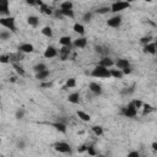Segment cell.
Here are the masks:
<instances>
[{
  "instance_id": "obj_34",
  "label": "cell",
  "mask_w": 157,
  "mask_h": 157,
  "mask_svg": "<svg viewBox=\"0 0 157 157\" xmlns=\"http://www.w3.org/2000/svg\"><path fill=\"white\" fill-rule=\"evenodd\" d=\"M92 131H93L94 135H97V136L103 135V128H102L101 125H93V126H92Z\"/></svg>"
},
{
  "instance_id": "obj_3",
  "label": "cell",
  "mask_w": 157,
  "mask_h": 157,
  "mask_svg": "<svg viewBox=\"0 0 157 157\" xmlns=\"http://www.w3.org/2000/svg\"><path fill=\"white\" fill-rule=\"evenodd\" d=\"M121 114L126 118H135L137 114V109L135 108V105L132 104V102L128 103L125 107L121 108Z\"/></svg>"
},
{
  "instance_id": "obj_51",
  "label": "cell",
  "mask_w": 157,
  "mask_h": 157,
  "mask_svg": "<svg viewBox=\"0 0 157 157\" xmlns=\"http://www.w3.org/2000/svg\"><path fill=\"white\" fill-rule=\"evenodd\" d=\"M98 157H104V156H98Z\"/></svg>"
},
{
  "instance_id": "obj_21",
  "label": "cell",
  "mask_w": 157,
  "mask_h": 157,
  "mask_svg": "<svg viewBox=\"0 0 157 157\" xmlns=\"http://www.w3.org/2000/svg\"><path fill=\"white\" fill-rule=\"evenodd\" d=\"M27 23L29 26H32V27H37L39 25V18L37 16H34V15H31V16L27 17Z\"/></svg>"
},
{
  "instance_id": "obj_43",
  "label": "cell",
  "mask_w": 157,
  "mask_h": 157,
  "mask_svg": "<svg viewBox=\"0 0 157 157\" xmlns=\"http://www.w3.org/2000/svg\"><path fill=\"white\" fill-rule=\"evenodd\" d=\"M87 152H88V155H91V156H96V155H97V152H96V150H94L93 146H87Z\"/></svg>"
},
{
  "instance_id": "obj_40",
  "label": "cell",
  "mask_w": 157,
  "mask_h": 157,
  "mask_svg": "<svg viewBox=\"0 0 157 157\" xmlns=\"http://www.w3.org/2000/svg\"><path fill=\"white\" fill-rule=\"evenodd\" d=\"M140 42H141L144 45H146V44H150V43H152V37H151V36H146V37H142V38L140 39Z\"/></svg>"
},
{
  "instance_id": "obj_16",
  "label": "cell",
  "mask_w": 157,
  "mask_h": 157,
  "mask_svg": "<svg viewBox=\"0 0 157 157\" xmlns=\"http://www.w3.org/2000/svg\"><path fill=\"white\" fill-rule=\"evenodd\" d=\"M70 48L71 47H61V49L59 50V56H60V60H67L69 59V55H70Z\"/></svg>"
},
{
  "instance_id": "obj_27",
  "label": "cell",
  "mask_w": 157,
  "mask_h": 157,
  "mask_svg": "<svg viewBox=\"0 0 157 157\" xmlns=\"http://www.w3.org/2000/svg\"><path fill=\"white\" fill-rule=\"evenodd\" d=\"M72 7H74V4L69 0L60 2V10H72Z\"/></svg>"
},
{
  "instance_id": "obj_7",
  "label": "cell",
  "mask_w": 157,
  "mask_h": 157,
  "mask_svg": "<svg viewBox=\"0 0 157 157\" xmlns=\"http://www.w3.org/2000/svg\"><path fill=\"white\" fill-rule=\"evenodd\" d=\"M0 15H1V17H9L10 16V4L7 0L0 1Z\"/></svg>"
},
{
  "instance_id": "obj_44",
  "label": "cell",
  "mask_w": 157,
  "mask_h": 157,
  "mask_svg": "<svg viewBox=\"0 0 157 157\" xmlns=\"http://www.w3.org/2000/svg\"><path fill=\"white\" fill-rule=\"evenodd\" d=\"M126 157H140V153H139L137 151H131V152L128 153Z\"/></svg>"
},
{
  "instance_id": "obj_25",
  "label": "cell",
  "mask_w": 157,
  "mask_h": 157,
  "mask_svg": "<svg viewBox=\"0 0 157 157\" xmlns=\"http://www.w3.org/2000/svg\"><path fill=\"white\" fill-rule=\"evenodd\" d=\"M74 31L76 32V33H78L80 36H83L85 34V27H83V25H81V23H78V22H76L75 25H74Z\"/></svg>"
},
{
  "instance_id": "obj_50",
  "label": "cell",
  "mask_w": 157,
  "mask_h": 157,
  "mask_svg": "<svg viewBox=\"0 0 157 157\" xmlns=\"http://www.w3.org/2000/svg\"><path fill=\"white\" fill-rule=\"evenodd\" d=\"M155 45H156V50H157V39L155 40Z\"/></svg>"
},
{
  "instance_id": "obj_42",
  "label": "cell",
  "mask_w": 157,
  "mask_h": 157,
  "mask_svg": "<svg viewBox=\"0 0 157 157\" xmlns=\"http://www.w3.org/2000/svg\"><path fill=\"white\" fill-rule=\"evenodd\" d=\"M132 104L135 105V108L139 110V109H142V105H144V102L140 101V99H134L132 101Z\"/></svg>"
},
{
  "instance_id": "obj_48",
  "label": "cell",
  "mask_w": 157,
  "mask_h": 157,
  "mask_svg": "<svg viewBox=\"0 0 157 157\" xmlns=\"http://www.w3.org/2000/svg\"><path fill=\"white\" fill-rule=\"evenodd\" d=\"M17 146H18V148H25V144L21 141V142H18L17 144Z\"/></svg>"
},
{
  "instance_id": "obj_47",
  "label": "cell",
  "mask_w": 157,
  "mask_h": 157,
  "mask_svg": "<svg viewBox=\"0 0 157 157\" xmlns=\"http://www.w3.org/2000/svg\"><path fill=\"white\" fill-rule=\"evenodd\" d=\"M131 71H132V70H131V66H130V67L124 69V70H123V74H124V75H129V74H131Z\"/></svg>"
},
{
  "instance_id": "obj_39",
  "label": "cell",
  "mask_w": 157,
  "mask_h": 157,
  "mask_svg": "<svg viewBox=\"0 0 157 157\" xmlns=\"http://www.w3.org/2000/svg\"><path fill=\"white\" fill-rule=\"evenodd\" d=\"M142 109H144V115H146V114H148V113H151L153 110V107L150 105V104H147V103H144Z\"/></svg>"
},
{
  "instance_id": "obj_24",
  "label": "cell",
  "mask_w": 157,
  "mask_h": 157,
  "mask_svg": "<svg viewBox=\"0 0 157 157\" xmlns=\"http://www.w3.org/2000/svg\"><path fill=\"white\" fill-rule=\"evenodd\" d=\"M110 76L113 77V78H123V76H124V74H123V71L121 70H119V69H110Z\"/></svg>"
},
{
  "instance_id": "obj_45",
  "label": "cell",
  "mask_w": 157,
  "mask_h": 157,
  "mask_svg": "<svg viewBox=\"0 0 157 157\" xmlns=\"http://www.w3.org/2000/svg\"><path fill=\"white\" fill-rule=\"evenodd\" d=\"M52 86H53V82H50V81H49V82H48V81H47V82H43V83L40 85V87H52Z\"/></svg>"
},
{
  "instance_id": "obj_10",
  "label": "cell",
  "mask_w": 157,
  "mask_h": 157,
  "mask_svg": "<svg viewBox=\"0 0 157 157\" xmlns=\"http://www.w3.org/2000/svg\"><path fill=\"white\" fill-rule=\"evenodd\" d=\"M98 65L104 66L107 69H110L113 65H115V61H113V59L110 56H102L101 60H99V63H98Z\"/></svg>"
},
{
  "instance_id": "obj_17",
  "label": "cell",
  "mask_w": 157,
  "mask_h": 157,
  "mask_svg": "<svg viewBox=\"0 0 157 157\" xmlns=\"http://www.w3.org/2000/svg\"><path fill=\"white\" fill-rule=\"evenodd\" d=\"M144 53H146V54H151V55H155V54L157 53V50H156V45H155V42H152V43H150V44L144 45Z\"/></svg>"
},
{
  "instance_id": "obj_13",
  "label": "cell",
  "mask_w": 157,
  "mask_h": 157,
  "mask_svg": "<svg viewBox=\"0 0 157 157\" xmlns=\"http://www.w3.org/2000/svg\"><path fill=\"white\" fill-rule=\"evenodd\" d=\"M9 56H10V63H11V64H17V63H20L21 60H23V53H21V52L10 53Z\"/></svg>"
},
{
  "instance_id": "obj_12",
  "label": "cell",
  "mask_w": 157,
  "mask_h": 157,
  "mask_svg": "<svg viewBox=\"0 0 157 157\" xmlns=\"http://www.w3.org/2000/svg\"><path fill=\"white\" fill-rule=\"evenodd\" d=\"M34 50V47L31 44V43H22L18 45V52L23 53V54H28V53H32Z\"/></svg>"
},
{
  "instance_id": "obj_32",
  "label": "cell",
  "mask_w": 157,
  "mask_h": 157,
  "mask_svg": "<svg viewBox=\"0 0 157 157\" xmlns=\"http://www.w3.org/2000/svg\"><path fill=\"white\" fill-rule=\"evenodd\" d=\"M53 126H54L58 131H60V132H63V134L66 132V125H65L64 123H54Z\"/></svg>"
},
{
  "instance_id": "obj_20",
  "label": "cell",
  "mask_w": 157,
  "mask_h": 157,
  "mask_svg": "<svg viewBox=\"0 0 157 157\" xmlns=\"http://www.w3.org/2000/svg\"><path fill=\"white\" fill-rule=\"evenodd\" d=\"M49 75H50V71H49V70H44V71H42V72L36 74V78H37L38 81H43V82H44V81L48 80Z\"/></svg>"
},
{
  "instance_id": "obj_1",
  "label": "cell",
  "mask_w": 157,
  "mask_h": 157,
  "mask_svg": "<svg viewBox=\"0 0 157 157\" xmlns=\"http://www.w3.org/2000/svg\"><path fill=\"white\" fill-rule=\"evenodd\" d=\"M91 76H93L96 78H109V77H112L110 76V69H107L104 66L97 65L91 71Z\"/></svg>"
},
{
  "instance_id": "obj_2",
  "label": "cell",
  "mask_w": 157,
  "mask_h": 157,
  "mask_svg": "<svg viewBox=\"0 0 157 157\" xmlns=\"http://www.w3.org/2000/svg\"><path fill=\"white\" fill-rule=\"evenodd\" d=\"M0 25L2 27H5L6 29L11 31V32H16L17 28H16V22H15V17L12 16H9V17H1L0 18Z\"/></svg>"
},
{
  "instance_id": "obj_31",
  "label": "cell",
  "mask_w": 157,
  "mask_h": 157,
  "mask_svg": "<svg viewBox=\"0 0 157 157\" xmlns=\"http://www.w3.org/2000/svg\"><path fill=\"white\" fill-rule=\"evenodd\" d=\"M76 86V78L75 77H70L66 80V83L64 86V88H74Z\"/></svg>"
},
{
  "instance_id": "obj_37",
  "label": "cell",
  "mask_w": 157,
  "mask_h": 157,
  "mask_svg": "<svg viewBox=\"0 0 157 157\" xmlns=\"http://www.w3.org/2000/svg\"><path fill=\"white\" fill-rule=\"evenodd\" d=\"M10 38V31H6V29H2L0 32V39L1 40H6Z\"/></svg>"
},
{
  "instance_id": "obj_5",
  "label": "cell",
  "mask_w": 157,
  "mask_h": 157,
  "mask_svg": "<svg viewBox=\"0 0 157 157\" xmlns=\"http://www.w3.org/2000/svg\"><path fill=\"white\" fill-rule=\"evenodd\" d=\"M53 147L59 153H70L71 152V146L65 141H58L53 145Z\"/></svg>"
},
{
  "instance_id": "obj_18",
  "label": "cell",
  "mask_w": 157,
  "mask_h": 157,
  "mask_svg": "<svg viewBox=\"0 0 157 157\" xmlns=\"http://www.w3.org/2000/svg\"><path fill=\"white\" fill-rule=\"evenodd\" d=\"M59 43L61 44V47H71L72 45V40L70 36H63L59 39Z\"/></svg>"
},
{
  "instance_id": "obj_38",
  "label": "cell",
  "mask_w": 157,
  "mask_h": 157,
  "mask_svg": "<svg viewBox=\"0 0 157 157\" xmlns=\"http://www.w3.org/2000/svg\"><path fill=\"white\" fill-rule=\"evenodd\" d=\"M134 87H135V86L132 85L131 87H125V88H123V90H121V94H128V96H129V94L134 93V91H135Z\"/></svg>"
},
{
  "instance_id": "obj_23",
  "label": "cell",
  "mask_w": 157,
  "mask_h": 157,
  "mask_svg": "<svg viewBox=\"0 0 157 157\" xmlns=\"http://www.w3.org/2000/svg\"><path fill=\"white\" fill-rule=\"evenodd\" d=\"M76 114H77V117H78L82 121H90V120H91V115H90L88 113L83 112V110H77Z\"/></svg>"
},
{
  "instance_id": "obj_11",
  "label": "cell",
  "mask_w": 157,
  "mask_h": 157,
  "mask_svg": "<svg viewBox=\"0 0 157 157\" xmlns=\"http://www.w3.org/2000/svg\"><path fill=\"white\" fill-rule=\"evenodd\" d=\"M115 66H117V69H119V70H124V69H126V67H130V61L128 60V59H124V58H119L117 61H115Z\"/></svg>"
},
{
  "instance_id": "obj_49",
  "label": "cell",
  "mask_w": 157,
  "mask_h": 157,
  "mask_svg": "<svg viewBox=\"0 0 157 157\" xmlns=\"http://www.w3.org/2000/svg\"><path fill=\"white\" fill-rule=\"evenodd\" d=\"M151 146H152V148H153L155 151H157V142H152V145H151Z\"/></svg>"
},
{
  "instance_id": "obj_9",
  "label": "cell",
  "mask_w": 157,
  "mask_h": 157,
  "mask_svg": "<svg viewBox=\"0 0 157 157\" xmlns=\"http://www.w3.org/2000/svg\"><path fill=\"white\" fill-rule=\"evenodd\" d=\"M59 53H58V49L55 48V47H53V45H49V47H47V49L44 50V58H47V59H52V58H55L56 55H58Z\"/></svg>"
},
{
  "instance_id": "obj_6",
  "label": "cell",
  "mask_w": 157,
  "mask_h": 157,
  "mask_svg": "<svg viewBox=\"0 0 157 157\" xmlns=\"http://www.w3.org/2000/svg\"><path fill=\"white\" fill-rule=\"evenodd\" d=\"M121 22H123V17L120 15H114L110 18L107 20V25L109 27H112V28H119Z\"/></svg>"
},
{
  "instance_id": "obj_4",
  "label": "cell",
  "mask_w": 157,
  "mask_h": 157,
  "mask_svg": "<svg viewBox=\"0 0 157 157\" xmlns=\"http://www.w3.org/2000/svg\"><path fill=\"white\" fill-rule=\"evenodd\" d=\"M130 6H131L130 2H126V1H115V2H113L110 5V11L114 12V13H118V12H120L123 10L129 9Z\"/></svg>"
},
{
  "instance_id": "obj_19",
  "label": "cell",
  "mask_w": 157,
  "mask_h": 157,
  "mask_svg": "<svg viewBox=\"0 0 157 157\" xmlns=\"http://www.w3.org/2000/svg\"><path fill=\"white\" fill-rule=\"evenodd\" d=\"M67 101H69L70 103H72V104L80 103V93H78V92H72V93H70V94L67 96Z\"/></svg>"
},
{
  "instance_id": "obj_33",
  "label": "cell",
  "mask_w": 157,
  "mask_h": 157,
  "mask_svg": "<svg viewBox=\"0 0 157 157\" xmlns=\"http://www.w3.org/2000/svg\"><path fill=\"white\" fill-rule=\"evenodd\" d=\"M12 67L15 69V71H16V72H17L20 76H25V74H26V72H25L23 67H22V66H21L18 63H17V64H12Z\"/></svg>"
},
{
  "instance_id": "obj_28",
  "label": "cell",
  "mask_w": 157,
  "mask_h": 157,
  "mask_svg": "<svg viewBox=\"0 0 157 157\" xmlns=\"http://www.w3.org/2000/svg\"><path fill=\"white\" fill-rule=\"evenodd\" d=\"M42 34L45 36V37H48V38H52L53 37V29H52V27H49V26L43 27L42 28Z\"/></svg>"
},
{
  "instance_id": "obj_26",
  "label": "cell",
  "mask_w": 157,
  "mask_h": 157,
  "mask_svg": "<svg viewBox=\"0 0 157 157\" xmlns=\"http://www.w3.org/2000/svg\"><path fill=\"white\" fill-rule=\"evenodd\" d=\"M33 70H34L36 74H38V72H42V71L48 70V69H47V65H45L44 63H38V64H36V65L33 66Z\"/></svg>"
},
{
  "instance_id": "obj_30",
  "label": "cell",
  "mask_w": 157,
  "mask_h": 157,
  "mask_svg": "<svg viewBox=\"0 0 157 157\" xmlns=\"http://www.w3.org/2000/svg\"><path fill=\"white\" fill-rule=\"evenodd\" d=\"M60 13H61L63 17H69V18H74L75 17L74 10H60Z\"/></svg>"
},
{
  "instance_id": "obj_22",
  "label": "cell",
  "mask_w": 157,
  "mask_h": 157,
  "mask_svg": "<svg viewBox=\"0 0 157 157\" xmlns=\"http://www.w3.org/2000/svg\"><path fill=\"white\" fill-rule=\"evenodd\" d=\"M94 50H96V53L101 54L102 56H108L107 54L109 53V49H107V48L103 47V45H96V47H94Z\"/></svg>"
},
{
  "instance_id": "obj_41",
  "label": "cell",
  "mask_w": 157,
  "mask_h": 157,
  "mask_svg": "<svg viewBox=\"0 0 157 157\" xmlns=\"http://www.w3.org/2000/svg\"><path fill=\"white\" fill-rule=\"evenodd\" d=\"M0 63H2V64L10 63V56H9V54H1V55H0Z\"/></svg>"
},
{
  "instance_id": "obj_35",
  "label": "cell",
  "mask_w": 157,
  "mask_h": 157,
  "mask_svg": "<svg viewBox=\"0 0 157 157\" xmlns=\"http://www.w3.org/2000/svg\"><path fill=\"white\" fill-rule=\"evenodd\" d=\"M92 16H93V13H92L91 11H86V12L83 13V16H82V21L86 22V23H88V22H91Z\"/></svg>"
},
{
  "instance_id": "obj_29",
  "label": "cell",
  "mask_w": 157,
  "mask_h": 157,
  "mask_svg": "<svg viewBox=\"0 0 157 157\" xmlns=\"http://www.w3.org/2000/svg\"><path fill=\"white\" fill-rule=\"evenodd\" d=\"M96 12L99 15H105V13L110 12V6H99L96 9Z\"/></svg>"
},
{
  "instance_id": "obj_15",
  "label": "cell",
  "mask_w": 157,
  "mask_h": 157,
  "mask_svg": "<svg viewBox=\"0 0 157 157\" xmlns=\"http://www.w3.org/2000/svg\"><path fill=\"white\" fill-rule=\"evenodd\" d=\"M39 10H40V12L42 13H44V15H48V16H50V15H53L54 13V10L50 7V6H48L47 4H44V2H39Z\"/></svg>"
},
{
  "instance_id": "obj_36",
  "label": "cell",
  "mask_w": 157,
  "mask_h": 157,
  "mask_svg": "<svg viewBox=\"0 0 157 157\" xmlns=\"http://www.w3.org/2000/svg\"><path fill=\"white\" fill-rule=\"evenodd\" d=\"M15 117H16V119H18V120L23 119V117H25V109H23V108H18V109L16 110V113H15Z\"/></svg>"
},
{
  "instance_id": "obj_8",
  "label": "cell",
  "mask_w": 157,
  "mask_h": 157,
  "mask_svg": "<svg viewBox=\"0 0 157 157\" xmlns=\"http://www.w3.org/2000/svg\"><path fill=\"white\" fill-rule=\"evenodd\" d=\"M88 88H90V91H91L93 94H96V96H99V94H102V92H103L102 86H101L98 82H94V81L90 82Z\"/></svg>"
},
{
  "instance_id": "obj_14",
  "label": "cell",
  "mask_w": 157,
  "mask_h": 157,
  "mask_svg": "<svg viewBox=\"0 0 157 157\" xmlns=\"http://www.w3.org/2000/svg\"><path fill=\"white\" fill-rule=\"evenodd\" d=\"M72 45L75 48H78V49H83L86 45H87V38L86 37H78L77 39L74 40Z\"/></svg>"
},
{
  "instance_id": "obj_46",
  "label": "cell",
  "mask_w": 157,
  "mask_h": 157,
  "mask_svg": "<svg viewBox=\"0 0 157 157\" xmlns=\"http://www.w3.org/2000/svg\"><path fill=\"white\" fill-rule=\"evenodd\" d=\"M77 151H78V152H85V151H87V146H86V145H81V146L77 148Z\"/></svg>"
}]
</instances>
